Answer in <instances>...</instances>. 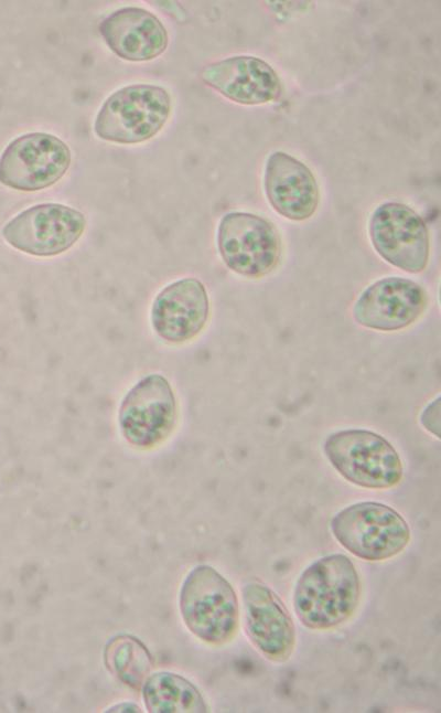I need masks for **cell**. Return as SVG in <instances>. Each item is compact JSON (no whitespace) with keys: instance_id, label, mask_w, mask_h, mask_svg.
Instances as JSON below:
<instances>
[{"instance_id":"cell-1","label":"cell","mask_w":441,"mask_h":713,"mask_svg":"<svg viewBox=\"0 0 441 713\" xmlns=\"http://www.w3.org/2000/svg\"><path fill=\"white\" fill-rule=\"evenodd\" d=\"M361 578L344 554L322 556L299 575L293 609L300 622L312 630H329L346 622L361 600Z\"/></svg>"},{"instance_id":"cell-2","label":"cell","mask_w":441,"mask_h":713,"mask_svg":"<svg viewBox=\"0 0 441 713\" xmlns=\"http://www.w3.org/2000/svg\"><path fill=\"white\" fill-rule=\"evenodd\" d=\"M182 620L192 635L212 646L230 642L239 627L233 585L213 566L200 564L184 577L179 593Z\"/></svg>"},{"instance_id":"cell-3","label":"cell","mask_w":441,"mask_h":713,"mask_svg":"<svg viewBox=\"0 0 441 713\" xmlns=\"http://www.w3.org/2000/svg\"><path fill=\"white\" fill-rule=\"evenodd\" d=\"M323 453L345 480L362 488L389 489L404 477V465L395 447L369 429L334 432L325 438Z\"/></svg>"},{"instance_id":"cell-4","label":"cell","mask_w":441,"mask_h":713,"mask_svg":"<svg viewBox=\"0 0 441 713\" xmlns=\"http://www.w3.org/2000/svg\"><path fill=\"white\" fill-rule=\"evenodd\" d=\"M330 528L346 551L370 562L398 555L411 539L404 517L391 507L375 501L356 502L340 510Z\"/></svg>"},{"instance_id":"cell-5","label":"cell","mask_w":441,"mask_h":713,"mask_svg":"<svg viewBox=\"0 0 441 713\" xmlns=\"http://www.w3.org/2000/svg\"><path fill=\"white\" fill-rule=\"evenodd\" d=\"M168 91L152 84H133L112 93L97 113L94 131L104 140L133 145L154 137L171 114Z\"/></svg>"},{"instance_id":"cell-6","label":"cell","mask_w":441,"mask_h":713,"mask_svg":"<svg viewBox=\"0 0 441 713\" xmlns=\"http://www.w3.org/2000/svg\"><path fill=\"white\" fill-rule=\"evenodd\" d=\"M217 249L226 267L250 278L275 272L282 256V241L276 225L249 212H229L217 227Z\"/></svg>"},{"instance_id":"cell-7","label":"cell","mask_w":441,"mask_h":713,"mask_svg":"<svg viewBox=\"0 0 441 713\" xmlns=\"http://www.w3.org/2000/svg\"><path fill=\"white\" fill-rule=\"evenodd\" d=\"M179 417L175 393L161 374L139 380L123 396L118 409V425L128 444L151 449L173 433Z\"/></svg>"},{"instance_id":"cell-8","label":"cell","mask_w":441,"mask_h":713,"mask_svg":"<svg viewBox=\"0 0 441 713\" xmlns=\"http://www.w3.org/2000/svg\"><path fill=\"white\" fill-rule=\"evenodd\" d=\"M85 227L86 217L80 211L61 203H41L7 222L1 235L22 253L52 257L74 246Z\"/></svg>"},{"instance_id":"cell-9","label":"cell","mask_w":441,"mask_h":713,"mask_svg":"<svg viewBox=\"0 0 441 713\" xmlns=\"http://www.w3.org/2000/svg\"><path fill=\"white\" fill-rule=\"evenodd\" d=\"M368 235L375 252L391 266L422 273L430 259V236L423 219L400 202H385L372 213Z\"/></svg>"},{"instance_id":"cell-10","label":"cell","mask_w":441,"mask_h":713,"mask_svg":"<svg viewBox=\"0 0 441 713\" xmlns=\"http://www.w3.org/2000/svg\"><path fill=\"white\" fill-rule=\"evenodd\" d=\"M71 162V150L58 137L46 132L24 134L12 140L0 156V183L18 191H40L58 182Z\"/></svg>"},{"instance_id":"cell-11","label":"cell","mask_w":441,"mask_h":713,"mask_svg":"<svg viewBox=\"0 0 441 713\" xmlns=\"http://www.w3.org/2000/svg\"><path fill=\"white\" fill-rule=\"evenodd\" d=\"M428 302L427 290L420 284L404 277H384L358 295L353 306V318L367 329L399 331L418 321Z\"/></svg>"},{"instance_id":"cell-12","label":"cell","mask_w":441,"mask_h":713,"mask_svg":"<svg viewBox=\"0 0 441 713\" xmlns=\"http://www.w3.org/2000/svg\"><path fill=\"white\" fill-rule=\"evenodd\" d=\"M245 631L252 646L268 660L284 662L295 647L293 620L278 595L259 582L241 589Z\"/></svg>"},{"instance_id":"cell-13","label":"cell","mask_w":441,"mask_h":713,"mask_svg":"<svg viewBox=\"0 0 441 713\" xmlns=\"http://www.w3.org/2000/svg\"><path fill=\"white\" fill-rule=\"evenodd\" d=\"M211 312L205 285L197 278L178 279L153 299L150 322L163 341L181 344L196 338L205 328Z\"/></svg>"},{"instance_id":"cell-14","label":"cell","mask_w":441,"mask_h":713,"mask_svg":"<svg viewBox=\"0 0 441 713\" xmlns=\"http://www.w3.org/2000/svg\"><path fill=\"white\" fill-rule=\"evenodd\" d=\"M263 189L270 206L290 221L312 217L320 203V188L312 170L284 151H275L267 158Z\"/></svg>"},{"instance_id":"cell-15","label":"cell","mask_w":441,"mask_h":713,"mask_svg":"<svg viewBox=\"0 0 441 713\" xmlns=\"http://www.w3.org/2000/svg\"><path fill=\"white\" fill-rule=\"evenodd\" d=\"M202 81L224 97L241 105H262L282 93L277 72L263 60L250 55L227 57L203 67Z\"/></svg>"},{"instance_id":"cell-16","label":"cell","mask_w":441,"mask_h":713,"mask_svg":"<svg viewBox=\"0 0 441 713\" xmlns=\"http://www.w3.org/2000/svg\"><path fill=\"white\" fill-rule=\"evenodd\" d=\"M98 30L117 56L131 62L153 60L169 43L168 31L160 19L138 7L114 11L99 23Z\"/></svg>"},{"instance_id":"cell-17","label":"cell","mask_w":441,"mask_h":713,"mask_svg":"<svg viewBox=\"0 0 441 713\" xmlns=\"http://www.w3.org/2000/svg\"><path fill=\"white\" fill-rule=\"evenodd\" d=\"M146 709L151 713H202L208 706L201 691L181 674L150 673L142 687Z\"/></svg>"},{"instance_id":"cell-18","label":"cell","mask_w":441,"mask_h":713,"mask_svg":"<svg viewBox=\"0 0 441 713\" xmlns=\"http://www.w3.org/2000/svg\"><path fill=\"white\" fill-rule=\"evenodd\" d=\"M104 663L122 684L139 690L151 673L154 661L140 639L130 635H118L106 643Z\"/></svg>"},{"instance_id":"cell-19","label":"cell","mask_w":441,"mask_h":713,"mask_svg":"<svg viewBox=\"0 0 441 713\" xmlns=\"http://www.w3.org/2000/svg\"><path fill=\"white\" fill-rule=\"evenodd\" d=\"M421 426L431 435L440 436V397L431 401L419 417Z\"/></svg>"}]
</instances>
